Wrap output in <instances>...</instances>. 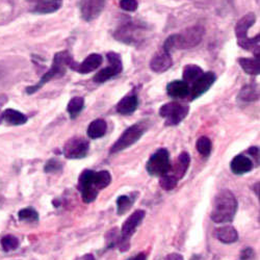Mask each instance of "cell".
<instances>
[{"label":"cell","instance_id":"37","mask_svg":"<svg viewBox=\"0 0 260 260\" xmlns=\"http://www.w3.org/2000/svg\"><path fill=\"white\" fill-rule=\"evenodd\" d=\"M165 260H184L182 255L178 254V253H172V254H169Z\"/></svg>","mask_w":260,"mask_h":260},{"label":"cell","instance_id":"35","mask_svg":"<svg viewBox=\"0 0 260 260\" xmlns=\"http://www.w3.org/2000/svg\"><path fill=\"white\" fill-rule=\"evenodd\" d=\"M138 7V0H121L120 2V8L126 12H136Z\"/></svg>","mask_w":260,"mask_h":260},{"label":"cell","instance_id":"5","mask_svg":"<svg viewBox=\"0 0 260 260\" xmlns=\"http://www.w3.org/2000/svg\"><path fill=\"white\" fill-rule=\"evenodd\" d=\"M256 17L253 13L244 16L235 25V36L237 43L242 48L255 52V55H259V35L255 38L248 37L249 28L254 24Z\"/></svg>","mask_w":260,"mask_h":260},{"label":"cell","instance_id":"40","mask_svg":"<svg viewBox=\"0 0 260 260\" xmlns=\"http://www.w3.org/2000/svg\"><path fill=\"white\" fill-rule=\"evenodd\" d=\"M128 260H146V255H145V253H140L132 258H129Z\"/></svg>","mask_w":260,"mask_h":260},{"label":"cell","instance_id":"28","mask_svg":"<svg viewBox=\"0 0 260 260\" xmlns=\"http://www.w3.org/2000/svg\"><path fill=\"white\" fill-rule=\"evenodd\" d=\"M84 107V99L82 97H74L72 98L67 106V111L70 115L71 119H75L83 110Z\"/></svg>","mask_w":260,"mask_h":260},{"label":"cell","instance_id":"17","mask_svg":"<svg viewBox=\"0 0 260 260\" xmlns=\"http://www.w3.org/2000/svg\"><path fill=\"white\" fill-rule=\"evenodd\" d=\"M189 164H190L189 154L187 152H181L179 156L176 158L174 165H173V167H171V170H170L172 171L171 175H173L178 180L182 179L186 174V171L189 167Z\"/></svg>","mask_w":260,"mask_h":260},{"label":"cell","instance_id":"33","mask_svg":"<svg viewBox=\"0 0 260 260\" xmlns=\"http://www.w3.org/2000/svg\"><path fill=\"white\" fill-rule=\"evenodd\" d=\"M178 179L175 178L173 175H170V174H167V175H164L160 177V180H159V184H160V187L164 188L165 190H172L174 189L178 183Z\"/></svg>","mask_w":260,"mask_h":260},{"label":"cell","instance_id":"30","mask_svg":"<svg viewBox=\"0 0 260 260\" xmlns=\"http://www.w3.org/2000/svg\"><path fill=\"white\" fill-rule=\"evenodd\" d=\"M19 245H20L19 240L16 236H14L12 234L5 235L2 238V241H0V246H2V249L7 253L17 250L19 248Z\"/></svg>","mask_w":260,"mask_h":260},{"label":"cell","instance_id":"39","mask_svg":"<svg viewBox=\"0 0 260 260\" xmlns=\"http://www.w3.org/2000/svg\"><path fill=\"white\" fill-rule=\"evenodd\" d=\"M75 260H96V259H95L93 254H85V255H83L81 257L76 258Z\"/></svg>","mask_w":260,"mask_h":260},{"label":"cell","instance_id":"19","mask_svg":"<svg viewBox=\"0 0 260 260\" xmlns=\"http://www.w3.org/2000/svg\"><path fill=\"white\" fill-rule=\"evenodd\" d=\"M168 95L175 99H182L189 95V85L183 80H173L167 85Z\"/></svg>","mask_w":260,"mask_h":260},{"label":"cell","instance_id":"29","mask_svg":"<svg viewBox=\"0 0 260 260\" xmlns=\"http://www.w3.org/2000/svg\"><path fill=\"white\" fill-rule=\"evenodd\" d=\"M259 98V93H258V89L256 85H246L242 89L240 95H238V99L245 101V102H249V101H254L257 100Z\"/></svg>","mask_w":260,"mask_h":260},{"label":"cell","instance_id":"20","mask_svg":"<svg viewBox=\"0 0 260 260\" xmlns=\"http://www.w3.org/2000/svg\"><path fill=\"white\" fill-rule=\"evenodd\" d=\"M139 106V99L136 95H127L117 104V112L123 116L134 114Z\"/></svg>","mask_w":260,"mask_h":260},{"label":"cell","instance_id":"16","mask_svg":"<svg viewBox=\"0 0 260 260\" xmlns=\"http://www.w3.org/2000/svg\"><path fill=\"white\" fill-rule=\"evenodd\" d=\"M173 64L171 53L162 50L156 53L150 61V68L155 73H164L169 70Z\"/></svg>","mask_w":260,"mask_h":260},{"label":"cell","instance_id":"12","mask_svg":"<svg viewBox=\"0 0 260 260\" xmlns=\"http://www.w3.org/2000/svg\"><path fill=\"white\" fill-rule=\"evenodd\" d=\"M108 59V67L99 71L93 78V80L97 83H103L111 79L118 74H120L123 70V63L121 60V56L116 52H108L106 55Z\"/></svg>","mask_w":260,"mask_h":260},{"label":"cell","instance_id":"26","mask_svg":"<svg viewBox=\"0 0 260 260\" xmlns=\"http://www.w3.org/2000/svg\"><path fill=\"white\" fill-rule=\"evenodd\" d=\"M139 196V192H134L133 194H130V196H120L117 200V213L119 215H123L125 214L130 208L133 207L135 200L138 198Z\"/></svg>","mask_w":260,"mask_h":260},{"label":"cell","instance_id":"10","mask_svg":"<svg viewBox=\"0 0 260 260\" xmlns=\"http://www.w3.org/2000/svg\"><path fill=\"white\" fill-rule=\"evenodd\" d=\"M189 107L185 104L172 101L159 108V116L165 119L167 126H175L181 123L188 115Z\"/></svg>","mask_w":260,"mask_h":260},{"label":"cell","instance_id":"8","mask_svg":"<svg viewBox=\"0 0 260 260\" xmlns=\"http://www.w3.org/2000/svg\"><path fill=\"white\" fill-rule=\"evenodd\" d=\"M145 130V123H137L128 127L121 135V137L117 140V142L112 146L110 152L112 154H115L129 148L130 146H133L143 137Z\"/></svg>","mask_w":260,"mask_h":260},{"label":"cell","instance_id":"2","mask_svg":"<svg viewBox=\"0 0 260 260\" xmlns=\"http://www.w3.org/2000/svg\"><path fill=\"white\" fill-rule=\"evenodd\" d=\"M237 210V200L229 189H223L213 199L210 218L216 224L232 222Z\"/></svg>","mask_w":260,"mask_h":260},{"label":"cell","instance_id":"38","mask_svg":"<svg viewBox=\"0 0 260 260\" xmlns=\"http://www.w3.org/2000/svg\"><path fill=\"white\" fill-rule=\"evenodd\" d=\"M248 152H249V154H251L253 157H255L256 160L258 161V159H259V150H258L257 147H252V148H250V149L248 150Z\"/></svg>","mask_w":260,"mask_h":260},{"label":"cell","instance_id":"1","mask_svg":"<svg viewBox=\"0 0 260 260\" xmlns=\"http://www.w3.org/2000/svg\"><path fill=\"white\" fill-rule=\"evenodd\" d=\"M112 182L110 172L84 170L79 178L77 187L84 203H92L97 199L99 190L107 187Z\"/></svg>","mask_w":260,"mask_h":260},{"label":"cell","instance_id":"18","mask_svg":"<svg viewBox=\"0 0 260 260\" xmlns=\"http://www.w3.org/2000/svg\"><path fill=\"white\" fill-rule=\"evenodd\" d=\"M253 161L243 154L235 156L230 164L231 171L235 175H244L246 173L251 172L253 170Z\"/></svg>","mask_w":260,"mask_h":260},{"label":"cell","instance_id":"13","mask_svg":"<svg viewBox=\"0 0 260 260\" xmlns=\"http://www.w3.org/2000/svg\"><path fill=\"white\" fill-rule=\"evenodd\" d=\"M215 81V75L212 72L203 73L197 80L192 82L191 88L189 89L190 100H194L206 93Z\"/></svg>","mask_w":260,"mask_h":260},{"label":"cell","instance_id":"23","mask_svg":"<svg viewBox=\"0 0 260 260\" xmlns=\"http://www.w3.org/2000/svg\"><path fill=\"white\" fill-rule=\"evenodd\" d=\"M242 69L249 75H258L260 72L259 55H255L253 58L242 57L238 59Z\"/></svg>","mask_w":260,"mask_h":260},{"label":"cell","instance_id":"7","mask_svg":"<svg viewBox=\"0 0 260 260\" xmlns=\"http://www.w3.org/2000/svg\"><path fill=\"white\" fill-rule=\"evenodd\" d=\"M147 31L148 29L144 23L127 22L118 28L115 38L125 44L138 45L145 40Z\"/></svg>","mask_w":260,"mask_h":260},{"label":"cell","instance_id":"3","mask_svg":"<svg viewBox=\"0 0 260 260\" xmlns=\"http://www.w3.org/2000/svg\"><path fill=\"white\" fill-rule=\"evenodd\" d=\"M204 36V28L200 25L192 26L180 34L170 36L164 45V50L171 53L172 50H183L196 47Z\"/></svg>","mask_w":260,"mask_h":260},{"label":"cell","instance_id":"15","mask_svg":"<svg viewBox=\"0 0 260 260\" xmlns=\"http://www.w3.org/2000/svg\"><path fill=\"white\" fill-rule=\"evenodd\" d=\"M103 61V57L98 53L90 54L83 61L80 63H77L74 61V63L71 66V69L80 73V74H88L96 69H98Z\"/></svg>","mask_w":260,"mask_h":260},{"label":"cell","instance_id":"36","mask_svg":"<svg viewBox=\"0 0 260 260\" xmlns=\"http://www.w3.org/2000/svg\"><path fill=\"white\" fill-rule=\"evenodd\" d=\"M254 259V250L251 248L245 249L241 254V260H253Z\"/></svg>","mask_w":260,"mask_h":260},{"label":"cell","instance_id":"27","mask_svg":"<svg viewBox=\"0 0 260 260\" xmlns=\"http://www.w3.org/2000/svg\"><path fill=\"white\" fill-rule=\"evenodd\" d=\"M203 74V70L197 66V64H187L183 69V81L188 83H192L194 80H197Z\"/></svg>","mask_w":260,"mask_h":260},{"label":"cell","instance_id":"14","mask_svg":"<svg viewBox=\"0 0 260 260\" xmlns=\"http://www.w3.org/2000/svg\"><path fill=\"white\" fill-rule=\"evenodd\" d=\"M106 0H81L80 13L85 21H93L102 13Z\"/></svg>","mask_w":260,"mask_h":260},{"label":"cell","instance_id":"11","mask_svg":"<svg viewBox=\"0 0 260 260\" xmlns=\"http://www.w3.org/2000/svg\"><path fill=\"white\" fill-rule=\"evenodd\" d=\"M90 149V143L83 138L74 137L63 146L62 153L68 159H81L86 156Z\"/></svg>","mask_w":260,"mask_h":260},{"label":"cell","instance_id":"25","mask_svg":"<svg viewBox=\"0 0 260 260\" xmlns=\"http://www.w3.org/2000/svg\"><path fill=\"white\" fill-rule=\"evenodd\" d=\"M3 118L8 124L13 125V126L23 125L27 122V117L24 114L20 113L18 111H15V110H12V108H8V110H6L4 112Z\"/></svg>","mask_w":260,"mask_h":260},{"label":"cell","instance_id":"32","mask_svg":"<svg viewBox=\"0 0 260 260\" xmlns=\"http://www.w3.org/2000/svg\"><path fill=\"white\" fill-rule=\"evenodd\" d=\"M198 152L204 156V157H208L211 153V141L207 138V137H201L196 144Z\"/></svg>","mask_w":260,"mask_h":260},{"label":"cell","instance_id":"34","mask_svg":"<svg viewBox=\"0 0 260 260\" xmlns=\"http://www.w3.org/2000/svg\"><path fill=\"white\" fill-rule=\"evenodd\" d=\"M61 170H62V164L55 158L49 159L44 167V171L46 173H53V174L54 173L60 172Z\"/></svg>","mask_w":260,"mask_h":260},{"label":"cell","instance_id":"41","mask_svg":"<svg viewBox=\"0 0 260 260\" xmlns=\"http://www.w3.org/2000/svg\"><path fill=\"white\" fill-rule=\"evenodd\" d=\"M190 260H203L202 256L200 255H192V257L190 258Z\"/></svg>","mask_w":260,"mask_h":260},{"label":"cell","instance_id":"24","mask_svg":"<svg viewBox=\"0 0 260 260\" xmlns=\"http://www.w3.org/2000/svg\"><path fill=\"white\" fill-rule=\"evenodd\" d=\"M107 130V124L103 119H97L93 121L88 127V136L93 140L102 138Z\"/></svg>","mask_w":260,"mask_h":260},{"label":"cell","instance_id":"21","mask_svg":"<svg viewBox=\"0 0 260 260\" xmlns=\"http://www.w3.org/2000/svg\"><path fill=\"white\" fill-rule=\"evenodd\" d=\"M215 237L223 244H232L237 242L238 232L232 226H223L215 230Z\"/></svg>","mask_w":260,"mask_h":260},{"label":"cell","instance_id":"9","mask_svg":"<svg viewBox=\"0 0 260 260\" xmlns=\"http://www.w3.org/2000/svg\"><path fill=\"white\" fill-rule=\"evenodd\" d=\"M170 153L167 149H158L154 154L149 158L146 170L148 174L154 177H161L170 173L171 170Z\"/></svg>","mask_w":260,"mask_h":260},{"label":"cell","instance_id":"42","mask_svg":"<svg viewBox=\"0 0 260 260\" xmlns=\"http://www.w3.org/2000/svg\"><path fill=\"white\" fill-rule=\"evenodd\" d=\"M0 122H2V116H0Z\"/></svg>","mask_w":260,"mask_h":260},{"label":"cell","instance_id":"22","mask_svg":"<svg viewBox=\"0 0 260 260\" xmlns=\"http://www.w3.org/2000/svg\"><path fill=\"white\" fill-rule=\"evenodd\" d=\"M62 6V0H42L40 2L34 12L37 14H52L58 11Z\"/></svg>","mask_w":260,"mask_h":260},{"label":"cell","instance_id":"4","mask_svg":"<svg viewBox=\"0 0 260 260\" xmlns=\"http://www.w3.org/2000/svg\"><path fill=\"white\" fill-rule=\"evenodd\" d=\"M74 63V59L69 53V51L64 50L57 52L54 57H53V62L51 64V68L42 76L40 81L35 84L30 85L28 88H26V93L28 95H31L36 92H38L43 85L46 84L48 81H50L52 78L57 77V76H62L64 75L67 71V68H71L72 64Z\"/></svg>","mask_w":260,"mask_h":260},{"label":"cell","instance_id":"31","mask_svg":"<svg viewBox=\"0 0 260 260\" xmlns=\"http://www.w3.org/2000/svg\"><path fill=\"white\" fill-rule=\"evenodd\" d=\"M18 218L20 221L26 223H35L39 221V213L32 207H26L18 212Z\"/></svg>","mask_w":260,"mask_h":260},{"label":"cell","instance_id":"6","mask_svg":"<svg viewBox=\"0 0 260 260\" xmlns=\"http://www.w3.org/2000/svg\"><path fill=\"white\" fill-rule=\"evenodd\" d=\"M144 210H137L129 215V218L123 223L121 233L116 238V246L121 252H126L130 248V240L137 231L138 227L141 225L145 218Z\"/></svg>","mask_w":260,"mask_h":260}]
</instances>
